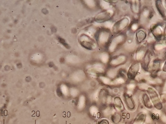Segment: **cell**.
I'll return each mask as SVG.
<instances>
[{"label":"cell","mask_w":166,"mask_h":124,"mask_svg":"<svg viewBox=\"0 0 166 124\" xmlns=\"http://www.w3.org/2000/svg\"><path fill=\"white\" fill-rule=\"evenodd\" d=\"M86 3L87 4L88 6H91V7H93L94 6L95 3L93 1L88 0L86 1Z\"/></svg>","instance_id":"8fae6325"},{"label":"cell","mask_w":166,"mask_h":124,"mask_svg":"<svg viewBox=\"0 0 166 124\" xmlns=\"http://www.w3.org/2000/svg\"><path fill=\"white\" fill-rule=\"evenodd\" d=\"M141 4L139 1H134L132 4V10L134 13L138 14L141 12Z\"/></svg>","instance_id":"9c48e42d"},{"label":"cell","mask_w":166,"mask_h":124,"mask_svg":"<svg viewBox=\"0 0 166 124\" xmlns=\"http://www.w3.org/2000/svg\"><path fill=\"white\" fill-rule=\"evenodd\" d=\"M109 37V34L108 32L102 31L100 33L98 36V39L99 41L101 44H103L107 42Z\"/></svg>","instance_id":"52a82bcc"},{"label":"cell","mask_w":166,"mask_h":124,"mask_svg":"<svg viewBox=\"0 0 166 124\" xmlns=\"http://www.w3.org/2000/svg\"><path fill=\"white\" fill-rule=\"evenodd\" d=\"M81 42L84 46L86 47L87 49H90L95 46L94 44H93L92 41L88 37L85 36H82L81 39Z\"/></svg>","instance_id":"277c9868"},{"label":"cell","mask_w":166,"mask_h":124,"mask_svg":"<svg viewBox=\"0 0 166 124\" xmlns=\"http://www.w3.org/2000/svg\"><path fill=\"white\" fill-rule=\"evenodd\" d=\"M102 6L103 8H105V9H107L109 7V5L108 3L104 2H103L102 3Z\"/></svg>","instance_id":"4fadbf2b"},{"label":"cell","mask_w":166,"mask_h":124,"mask_svg":"<svg viewBox=\"0 0 166 124\" xmlns=\"http://www.w3.org/2000/svg\"><path fill=\"white\" fill-rule=\"evenodd\" d=\"M3 124H5V120H4H4H3Z\"/></svg>","instance_id":"e0dca14e"},{"label":"cell","mask_w":166,"mask_h":124,"mask_svg":"<svg viewBox=\"0 0 166 124\" xmlns=\"http://www.w3.org/2000/svg\"><path fill=\"white\" fill-rule=\"evenodd\" d=\"M155 5L159 14L163 19H166V10L164 8L163 3L161 0H156L155 1Z\"/></svg>","instance_id":"3957f363"},{"label":"cell","mask_w":166,"mask_h":124,"mask_svg":"<svg viewBox=\"0 0 166 124\" xmlns=\"http://www.w3.org/2000/svg\"><path fill=\"white\" fill-rule=\"evenodd\" d=\"M137 28V25L136 24H134L132 26V29L133 31H135Z\"/></svg>","instance_id":"5bb4252c"},{"label":"cell","mask_w":166,"mask_h":124,"mask_svg":"<svg viewBox=\"0 0 166 124\" xmlns=\"http://www.w3.org/2000/svg\"><path fill=\"white\" fill-rule=\"evenodd\" d=\"M35 124H36V120H35Z\"/></svg>","instance_id":"2e32d148"},{"label":"cell","mask_w":166,"mask_h":124,"mask_svg":"<svg viewBox=\"0 0 166 124\" xmlns=\"http://www.w3.org/2000/svg\"><path fill=\"white\" fill-rule=\"evenodd\" d=\"M165 2H165V3H166V0L165 1Z\"/></svg>","instance_id":"ac0fdd59"},{"label":"cell","mask_w":166,"mask_h":124,"mask_svg":"<svg viewBox=\"0 0 166 124\" xmlns=\"http://www.w3.org/2000/svg\"><path fill=\"white\" fill-rule=\"evenodd\" d=\"M101 58L102 61H107L109 58V56L108 54L106 53H103L102 54L101 56Z\"/></svg>","instance_id":"30bf717a"},{"label":"cell","mask_w":166,"mask_h":124,"mask_svg":"<svg viewBox=\"0 0 166 124\" xmlns=\"http://www.w3.org/2000/svg\"><path fill=\"white\" fill-rule=\"evenodd\" d=\"M124 38L123 36L120 35L117 36L112 41L110 45L109 50L112 52L114 51L116 47L119 46L120 43H121L123 41H124Z\"/></svg>","instance_id":"7a4b0ae2"},{"label":"cell","mask_w":166,"mask_h":124,"mask_svg":"<svg viewBox=\"0 0 166 124\" xmlns=\"http://www.w3.org/2000/svg\"><path fill=\"white\" fill-rule=\"evenodd\" d=\"M129 20L127 18H125L122 21L116 24L115 25L116 28L118 30H121L125 28L129 24Z\"/></svg>","instance_id":"ba28073f"},{"label":"cell","mask_w":166,"mask_h":124,"mask_svg":"<svg viewBox=\"0 0 166 124\" xmlns=\"http://www.w3.org/2000/svg\"><path fill=\"white\" fill-rule=\"evenodd\" d=\"M149 8L145 7L142 10V16H143L144 19L149 20L152 19L153 17L154 12L151 8Z\"/></svg>","instance_id":"8992f818"},{"label":"cell","mask_w":166,"mask_h":124,"mask_svg":"<svg viewBox=\"0 0 166 124\" xmlns=\"http://www.w3.org/2000/svg\"><path fill=\"white\" fill-rule=\"evenodd\" d=\"M163 40L164 42L166 43V24L164 28V33H163Z\"/></svg>","instance_id":"7c38bea8"},{"label":"cell","mask_w":166,"mask_h":124,"mask_svg":"<svg viewBox=\"0 0 166 124\" xmlns=\"http://www.w3.org/2000/svg\"><path fill=\"white\" fill-rule=\"evenodd\" d=\"M163 71L164 72H166V61L164 64V66H163Z\"/></svg>","instance_id":"9a60e30c"},{"label":"cell","mask_w":166,"mask_h":124,"mask_svg":"<svg viewBox=\"0 0 166 124\" xmlns=\"http://www.w3.org/2000/svg\"><path fill=\"white\" fill-rule=\"evenodd\" d=\"M151 33L157 41H160L163 37L164 31L162 28V25L159 23L155 25L151 30Z\"/></svg>","instance_id":"6da1fadb"},{"label":"cell","mask_w":166,"mask_h":124,"mask_svg":"<svg viewBox=\"0 0 166 124\" xmlns=\"http://www.w3.org/2000/svg\"><path fill=\"white\" fill-rule=\"evenodd\" d=\"M147 33L145 31L141 29L137 31L136 33V37L137 42L141 43L144 41L147 37Z\"/></svg>","instance_id":"5b68a950"}]
</instances>
